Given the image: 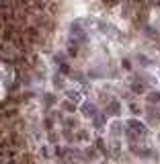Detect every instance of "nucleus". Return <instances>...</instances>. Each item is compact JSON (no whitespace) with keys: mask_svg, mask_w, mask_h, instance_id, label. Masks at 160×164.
<instances>
[{"mask_svg":"<svg viewBox=\"0 0 160 164\" xmlns=\"http://www.w3.org/2000/svg\"><path fill=\"white\" fill-rule=\"evenodd\" d=\"M43 103H45V105H54V103H56V97H54V95H45Z\"/></svg>","mask_w":160,"mask_h":164,"instance_id":"39448f33","label":"nucleus"},{"mask_svg":"<svg viewBox=\"0 0 160 164\" xmlns=\"http://www.w3.org/2000/svg\"><path fill=\"white\" fill-rule=\"evenodd\" d=\"M60 72H64V74H68V72H70V68H68V64H62V66H60Z\"/></svg>","mask_w":160,"mask_h":164,"instance_id":"9b49d317","label":"nucleus"},{"mask_svg":"<svg viewBox=\"0 0 160 164\" xmlns=\"http://www.w3.org/2000/svg\"><path fill=\"white\" fill-rule=\"evenodd\" d=\"M41 154H43V156H49V154H52V152H49V150H47V146H43V148H41Z\"/></svg>","mask_w":160,"mask_h":164,"instance_id":"ddd939ff","label":"nucleus"},{"mask_svg":"<svg viewBox=\"0 0 160 164\" xmlns=\"http://www.w3.org/2000/svg\"><path fill=\"white\" fill-rule=\"evenodd\" d=\"M47 137H49V142H52V144H56V142H58V133H49Z\"/></svg>","mask_w":160,"mask_h":164,"instance_id":"f8f14e48","label":"nucleus"},{"mask_svg":"<svg viewBox=\"0 0 160 164\" xmlns=\"http://www.w3.org/2000/svg\"><path fill=\"white\" fill-rule=\"evenodd\" d=\"M82 113H86L88 117H93V115H95V105H90V103H84V105H82Z\"/></svg>","mask_w":160,"mask_h":164,"instance_id":"f03ea898","label":"nucleus"},{"mask_svg":"<svg viewBox=\"0 0 160 164\" xmlns=\"http://www.w3.org/2000/svg\"><path fill=\"white\" fill-rule=\"evenodd\" d=\"M125 129L127 131H131L133 135H138V137H144L148 131H146V125L144 123H140V121H135V119H131V121H127L125 123Z\"/></svg>","mask_w":160,"mask_h":164,"instance_id":"f257e3e1","label":"nucleus"},{"mask_svg":"<svg viewBox=\"0 0 160 164\" xmlns=\"http://www.w3.org/2000/svg\"><path fill=\"white\" fill-rule=\"evenodd\" d=\"M109 113H115V115L119 113V103H117V101H113V103L109 105Z\"/></svg>","mask_w":160,"mask_h":164,"instance_id":"7ed1b4c3","label":"nucleus"},{"mask_svg":"<svg viewBox=\"0 0 160 164\" xmlns=\"http://www.w3.org/2000/svg\"><path fill=\"white\" fill-rule=\"evenodd\" d=\"M131 88H133V92H144V86L142 84H131Z\"/></svg>","mask_w":160,"mask_h":164,"instance_id":"423d86ee","label":"nucleus"},{"mask_svg":"<svg viewBox=\"0 0 160 164\" xmlns=\"http://www.w3.org/2000/svg\"><path fill=\"white\" fill-rule=\"evenodd\" d=\"M52 125H54L52 119H45V121H43V127H45V129H52Z\"/></svg>","mask_w":160,"mask_h":164,"instance_id":"6e6552de","label":"nucleus"},{"mask_svg":"<svg viewBox=\"0 0 160 164\" xmlns=\"http://www.w3.org/2000/svg\"><path fill=\"white\" fill-rule=\"evenodd\" d=\"M76 137H78V139H82V142H84V139H88V133H86V131H80V133H78Z\"/></svg>","mask_w":160,"mask_h":164,"instance_id":"9d476101","label":"nucleus"},{"mask_svg":"<svg viewBox=\"0 0 160 164\" xmlns=\"http://www.w3.org/2000/svg\"><path fill=\"white\" fill-rule=\"evenodd\" d=\"M103 123H105V115L95 117V127H103Z\"/></svg>","mask_w":160,"mask_h":164,"instance_id":"20e7f679","label":"nucleus"},{"mask_svg":"<svg viewBox=\"0 0 160 164\" xmlns=\"http://www.w3.org/2000/svg\"><path fill=\"white\" fill-rule=\"evenodd\" d=\"M70 99H72L74 103H78V101H80V95H78V92H70Z\"/></svg>","mask_w":160,"mask_h":164,"instance_id":"1a4fd4ad","label":"nucleus"},{"mask_svg":"<svg viewBox=\"0 0 160 164\" xmlns=\"http://www.w3.org/2000/svg\"><path fill=\"white\" fill-rule=\"evenodd\" d=\"M97 148H99V152H105V144H103V139H97V144H95Z\"/></svg>","mask_w":160,"mask_h":164,"instance_id":"0eeeda50","label":"nucleus"}]
</instances>
